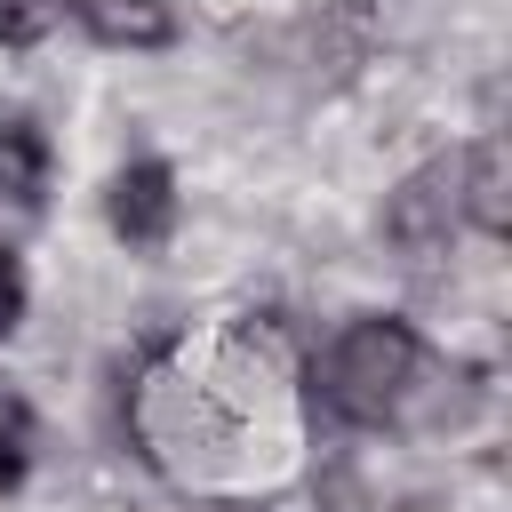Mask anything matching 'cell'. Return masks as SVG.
Instances as JSON below:
<instances>
[{"instance_id":"6da1fadb","label":"cell","mask_w":512,"mask_h":512,"mask_svg":"<svg viewBox=\"0 0 512 512\" xmlns=\"http://www.w3.org/2000/svg\"><path fill=\"white\" fill-rule=\"evenodd\" d=\"M408 384H416V336L400 320H352L320 368V400L344 424H384Z\"/></svg>"},{"instance_id":"7a4b0ae2","label":"cell","mask_w":512,"mask_h":512,"mask_svg":"<svg viewBox=\"0 0 512 512\" xmlns=\"http://www.w3.org/2000/svg\"><path fill=\"white\" fill-rule=\"evenodd\" d=\"M112 232H120L128 248H160V240L176 232V176H168L160 160L120 168V184H112Z\"/></svg>"},{"instance_id":"3957f363","label":"cell","mask_w":512,"mask_h":512,"mask_svg":"<svg viewBox=\"0 0 512 512\" xmlns=\"http://www.w3.org/2000/svg\"><path fill=\"white\" fill-rule=\"evenodd\" d=\"M456 176H464V160H432L424 176H408V192L392 200V240H416V248L448 240V224L464 216V192H456Z\"/></svg>"},{"instance_id":"277c9868","label":"cell","mask_w":512,"mask_h":512,"mask_svg":"<svg viewBox=\"0 0 512 512\" xmlns=\"http://www.w3.org/2000/svg\"><path fill=\"white\" fill-rule=\"evenodd\" d=\"M80 24L104 40V48H160L176 24H168V0H72Z\"/></svg>"},{"instance_id":"5b68a950","label":"cell","mask_w":512,"mask_h":512,"mask_svg":"<svg viewBox=\"0 0 512 512\" xmlns=\"http://www.w3.org/2000/svg\"><path fill=\"white\" fill-rule=\"evenodd\" d=\"M40 184H48V144H40V128H32L24 112H0V192L32 208Z\"/></svg>"},{"instance_id":"8992f818","label":"cell","mask_w":512,"mask_h":512,"mask_svg":"<svg viewBox=\"0 0 512 512\" xmlns=\"http://www.w3.org/2000/svg\"><path fill=\"white\" fill-rule=\"evenodd\" d=\"M456 192H464V216H472L480 232H504V224H512V192H504V144H480V152L464 160Z\"/></svg>"},{"instance_id":"52a82bcc","label":"cell","mask_w":512,"mask_h":512,"mask_svg":"<svg viewBox=\"0 0 512 512\" xmlns=\"http://www.w3.org/2000/svg\"><path fill=\"white\" fill-rule=\"evenodd\" d=\"M56 16H64V0H0V48H32Z\"/></svg>"},{"instance_id":"ba28073f","label":"cell","mask_w":512,"mask_h":512,"mask_svg":"<svg viewBox=\"0 0 512 512\" xmlns=\"http://www.w3.org/2000/svg\"><path fill=\"white\" fill-rule=\"evenodd\" d=\"M16 320H24V272H16V256L0 248V344L16 336Z\"/></svg>"}]
</instances>
